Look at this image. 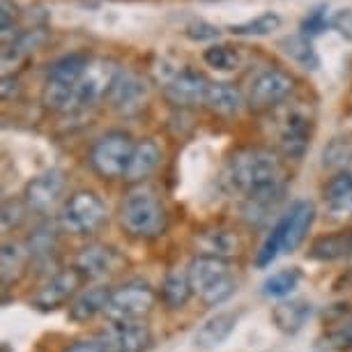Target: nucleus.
Instances as JSON below:
<instances>
[{
  "label": "nucleus",
  "instance_id": "obj_7",
  "mask_svg": "<svg viewBox=\"0 0 352 352\" xmlns=\"http://www.w3.org/2000/svg\"><path fill=\"white\" fill-rule=\"evenodd\" d=\"M134 148L136 143L131 141L129 134H124V131H109V134H104L92 145L90 164L97 175H102L104 180L124 177L131 155H134Z\"/></svg>",
  "mask_w": 352,
  "mask_h": 352
},
{
  "label": "nucleus",
  "instance_id": "obj_14",
  "mask_svg": "<svg viewBox=\"0 0 352 352\" xmlns=\"http://www.w3.org/2000/svg\"><path fill=\"white\" fill-rule=\"evenodd\" d=\"M152 331L148 324L138 322H111L102 331V345L109 352H145L152 345Z\"/></svg>",
  "mask_w": 352,
  "mask_h": 352
},
{
  "label": "nucleus",
  "instance_id": "obj_25",
  "mask_svg": "<svg viewBox=\"0 0 352 352\" xmlns=\"http://www.w3.org/2000/svg\"><path fill=\"white\" fill-rule=\"evenodd\" d=\"M191 292H194V285H191L189 270H170L166 274L162 283V300L170 311L187 307Z\"/></svg>",
  "mask_w": 352,
  "mask_h": 352
},
{
  "label": "nucleus",
  "instance_id": "obj_30",
  "mask_svg": "<svg viewBox=\"0 0 352 352\" xmlns=\"http://www.w3.org/2000/svg\"><path fill=\"white\" fill-rule=\"evenodd\" d=\"M352 251V232L350 235H329L320 237L314 247H311L309 256L316 261H334V258L348 256Z\"/></svg>",
  "mask_w": 352,
  "mask_h": 352
},
{
  "label": "nucleus",
  "instance_id": "obj_27",
  "mask_svg": "<svg viewBox=\"0 0 352 352\" xmlns=\"http://www.w3.org/2000/svg\"><path fill=\"white\" fill-rule=\"evenodd\" d=\"M302 270L300 267H283L270 274L267 278L263 281V295L270 297V300H288V297L300 288L302 283Z\"/></svg>",
  "mask_w": 352,
  "mask_h": 352
},
{
  "label": "nucleus",
  "instance_id": "obj_8",
  "mask_svg": "<svg viewBox=\"0 0 352 352\" xmlns=\"http://www.w3.org/2000/svg\"><path fill=\"white\" fill-rule=\"evenodd\" d=\"M155 290L145 283H127L111 292L104 316L111 322H138L155 309Z\"/></svg>",
  "mask_w": 352,
  "mask_h": 352
},
{
  "label": "nucleus",
  "instance_id": "obj_41",
  "mask_svg": "<svg viewBox=\"0 0 352 352\" xmlns=\"http://www.w3.org/2000/svg\"><path fill=\"white\" fill-rule=\"evenodd\" d=\"M208 3H212V0H208Z\"/></svg>",
  "mask_w": 352,
  "mask_h": 352
},
{
  "label": "nucleus",
  "instance_id": "obj_12",
  "mask_svg": "<svg viewBox=\"0 0 352 352\" xmlns=\"http://www.w3.org/2000/svg\"><path fill=\"white\" fill-rule=\"evenodd\" d=\"M65 184L67 182H65V175L60 170L49 168V170L39 173L37 177H32V180L25 184L23 203L28 205L30 212L49 214V212L63 201Z\"/></svg>",
  "mask_w": 352,
  "mask_h": 352
},
{
  "label": "nucleus",
  "instance_id": "obj_11",
  "mask_svg": "<svg viewBox=\"0 0 352 352\" xmlns=\"http://www.w3.org/2000/svg\"><path fill=\"white\" fill-rule=\"evenodd\" d=\"M81 281H83V276L76 267H67V270L56 272V274H51L49 278H46V281L42 283V288L32 295L30 304L37 311L60 309L78 295Z\"/></svg>",
  "mask_w": 352,
  "mask_h": 352
},
{
  "label": "nucleus",
  "instance_id": "obj_37",
  "mask_svg": "<svg viewBox=\"0 0 352 352\" xmlns=\"http://www.w3.org/2000/svg\"><path fill=\"white\" fill-rule=\"evenodd\" d=\"M331 25L341 32V35L350 37L352 39V10H341L331 16Z\"/></svg>",
  "mask_w": 352,
  "mask_h": 352
},
{
  "label": "nucleus",
  "instance_id": "obj_31",
  "mask_svg": "<svg viewBox=\"0 0 352 352\" xmlns=\"http://www.w3.org/2000/svg\"><path fill=\"white\" fill-rule=\"evenodd\" d=\"M28 256H30L28 249H23L21 244H14V242L3 244V283L5 285L12 283L21 274Z\"/></svg>",
  "mask_w": 352,
  "mask_h": 352
},
{
  "label": "nucleus",
  "instance_id": "obj_4",
  "mask_svg": "<svg viewBox=\"0 0 352 352\" xmlns=\"http://www.w3.org/2000/svg\"><path fill=\"white\" fill-rule=\"evenodd\" d=\"M90 60L92 58L76 51V53H67V56L58 58V60L51 65L44 90H42V104L46 109H51V111L72 109L76 85L81 81L83 72L88 69Z\"/></svg>",
  "mask_w": 352,
  "mask_h": 352
},
{
  "label": "nucleus",
  "instance_id": "obj_24",
  "mask_svg": "<svg viewBox=\"0 0 352 352\" xmlns=\"http://www.w3.org/2000/svg\"><path fill=\"white\" fill-rule=\"evenodd\" d=\"M278 49L285 58H290L295 65H300L302 69H311L316 72L320 67V56H318L316 46L311 44L309 37H304L302 32L297 35H285L278 39Z\"/></svg>",
  "mask_w": 352,
  "mask_h": 352
},
{
  "label": "nucleus",
  "instance_id": "obj_36",
  "mask_svg": "<svg viewBox=\"0 0 352 352\" xmlns=\"http://www.w3.org/2000/svg\"><path fill=\"white\" fill-rule=\"evenodd\" d=\"M25 212L28 210V205L25 203H19V201H8L3 208V228H14V226L21 223V219L25 217Z\"/></svg>",
  "mask_w": 352,
  "mask_h": 352
},
{
  "label": "nucleus",
  "instance_id": "obj_23",
  "mask_svg": "<svg viewBox=\"0 0 352 352\" xmlns=\"http://www.w3.org/2000/svg\"><path fill=\"white\" fill-rule=\"evenodd\" d=\"M159 162H162V148L152 141V138H145V141L136 143L134 155H131L129 168L124 173V180L127 182H143L145 177H150L152 173L157 170Z\"/></svg>",
  "mask_w": 352,
  "mask_h": 352
},
{
  "label": "nucleus",
  "instance_id": "obj_29",
  "mask_svg": "<svg viewBox=\"0 0 352 352\" xmlns=\"http://www.w3.org/2000/svg\"><path fill=\"white\" fill-rule=\"evenodd\" d=\"M281 23H283V19L278 16L276 12H263V14L249 19V21L230 25V32L232 35H242V37H265L281 28Z\"/></svg>",
  "mask_w": 352,
  "mask_h": 352
},
{
  "label": "nucleus",
  "instance_id": "obj_19",
  "mask_svg": "<svg viewBox=\"0 0 352 352\" xmlns=\"http://www.w3.org/2000/svg\"><path fill=\"white\" fill-rule=\"evenodd\" d=\"M196 249L198 256H210V258H221V261H228V258L240 254V237L235 235L228 228H208L201 230L196 235Z\"/></svg>",
  "mask_w": 352,
  "mask_h": 352
},
{
  "label": "nucleus",
  "instance_id": "obj_34",
  "mask_svg": "<svg viewBox=\"0 0 352 352\" xmlns=\"http://www.w3.org/2000/svg\"><path fill=\"white\" fill-rule=\"evenodd\" d=\"M184 35H187L191 42H212V39L219 37V28L208 21H203V19H198V21H191L187 28H184Z\"/></svg>",
  "mask_w": 352,
  "mask_h": 352
},
{
  "label": "nucleus",
  "instance_id": "obj_2",
  "mask_svg": "<svg viewBox=\"0 0 352 352\" xmlns=\"http://www.w3.org/2000/svg\"><path fill=\"white\" fill-rule=\"evenodd\" d=\"M316 221V205L311 201H295L288 208V212L278 219L272 232L265 237L261 251L256 256V265L261 270L270 267L276 258L285 254H292L302 247V242L307 240L311 226Z\"/></svg>",
  "mask_w": 352,
  "mask_h": 352
},
{
  "label": "nucleus",
  "instance_id": "obj_15",
  "mask_svg": "<svg viewBox=\"0 0 352 352\" xmlns=\"http://www.w3.org/2000/svg\"><path fill=\"white\" fill-rule=\"evenodd\" d=\"M111 106L118 113H124V116H131V113H138L148 104L150 99V85L143 76L134 74V72H120L116 85L111 90Z\"/></svg>",
  "mask_w": 352,
  "mask_h": 352
},
{
  "label": "nucleus",
  "instance_id": "obj_18",
  "mask_svg": "<svg viewBox=\"0 0 352 352\" xmlns=\"http://www.w3.org/2000/svg\"><path fill=\"white\" fill-rule=\"evenodd\" d=\"M237 322H240V316L235 311H221V314L208 318L194 334V345L198 350L219 348V345H223L232 336Z\"/></svg>",
  "mask_w": 352,
  "mask_h": 352
},
{
  "label": "nucleus",
  "instance_id": "obj_22",
  "mask_svg": "<svg viewBox=\"0 0 352 352\" xmlns=\"http://www.w3.org/2000/svg\"><path fill=\"white\" fill-rule=\"evenodd\" d=\"M324 205L331 219L352 217V173H338L324 187Z\"/></svg>",
  "mask_w": 352,
  "mask_h": 352
},
{
  "label": "nucleus",
  "instance_id": "obj_32",
  "mask_svg": "<svg viewBox=\"0 0 352 352\" xmlns=\"http://www.w3.org/2000/svg\"><path fill=\"white\" fill-rule=\"evenodd\" d=\"M203 60L214 72H235L240 67V56L226 44H212L203 51Z\"/></svg>",
  "mask_w": 352,
  "mask_h": 352
},
{
  "label": "nucleus",
  "instance_id": "obj_1",
  "mask_svg": "<svg viewBox=\"0 0 352 352\" xmlns=\"http://www.w3.org/2000/svg\"><path fill=\"white\" fill-rule=\"evenodd\" d=\"M230 187L247 196L249 214L267 219L270 208L283 194V166L276 152L265 148L237 150L228 162Z\"/></svg>",
  "mask_w": 352,
  "mask_h": 352
},
{
  "label": "nucleus",
  "instance_id": "obj_9",
  "mask_svg": "<svg viewBox=\"0 0 352 352\" xmlns=\"http://www.w3.org/2000/svg\"><path fill=\"white\" fill-rule=\"evenodd\" d=\"M311 129L314 118L302 106H290L276 120V141L278 148L288 159H302L311 145Z\"/></svg>",
  "mask_w": 352,
  "mask_h": 352
},
{
  "label": "nucleus",
  "instance_id": "obj_26",
  "mask_svg": "<svg viewBox=\"0 0 352 352\" xmlns=\"http://www.w3.org/2000/svg\"><path fill=\"white\" fill-rule=\"evenodd\" d=\"M205 104L210 106V111L219 113V116L230 118V116L242 113L244 97H242V92L230 83H212Z\"/></svg>",
  "mask_w": 352,
  "mask_h": 352
},
{
  "label": "nucleus",
  "instance_id": "obj_39",
  "mask_svg": "<svg viewBox=\"0 0 352 352\" xmlns=\"http://www.w3.org/2000/svg\"><path fill=\"white\" fill-rule=\"evenodd\" d=\"M10 25H12V10L8 3H3V35L10 32Z\"/></svg>",
  "mask_w": 352,
  "mask_h": 352
},
{
  "label": "nucleus",
  "instance_id": "obj_3",
  "mask_svg": "<svg viewBox=\"0 0 352 352\" xmlns=\"http://www.w3.org/2000/svg\"><path fill=\"white\" fill-rule=\"evenodd\" d=\"M120 223L131 237L138 240H155L164 235L168 214L164 203L150 189H134L120 205Z\"/></svg>",
  "mask_w": 352,
  "mask_h": 352
},
{
  "label": "nucleus",
  "instance_id": "obj_21",
  "mask_svg": "<svg viewBox=\"0 0 352 352\" xmlns=\"http://www.w3.org/2000/svg\"><path fill=\"white\" fill-rule=\"evenodd\" d=\"M111 292L113 290L109 285H102V283L78 292L74 300L69 302V320L72 322H88L92 318H97L99 314H104L106 304L111 300Z\"/></svg>",
  "mask_w": 352,
  "mask_h": 352
},
{
  "label": "nucleus",
  "instance_id": "obj_33",
  "mask_svg": "<svg viewBox=\"0 0 352 352\" xmlns=\"http://www.w3.org/2000/svg\"><path fill=\"white\" fill-rule=\"evenodd\" d=\"M331 25V14H329V8H316L314 12H309L307 16H304L302 21V35L314 39L318 35H322L324 30H327Z\"/></svg>",
  "mask_w": 352,
  "mask_h": 352
},
{
  "label": "nucleus",
  "instance_id": "obj_10",
  "mask_svg": "<svg viewBox=\"0 0 352 352\" xmlns=\"http://www.w3.org/2000/svg\"><path fill=\"white\" fill-rule=\"evenodd\" d=\"M118 76H120V69L116 67L113 60H106V58H95V60H90L88 69L83 72L81 81L76 85L74 104L72 106L88 109V106H95L97 102H102L106 95H111Z\"/></svg>",
  "mask_w": 352,
  "mask_h": 352
},
{
  "label": "nucleus",
  "instance_id": "obj_16",
  "mask_svg": "<svg viewBox=\"0 0 352 352\" xmlns=\"http://www.w3.org/2000/svg\"><path fill=\"white\" fill-rule=\"evenodd\" d=\"M122 265V258L116 249L111 247H102V244H92V247H85L81 254L76 256L74 267L81 272L83 278H109L111 274H116Z\"/></svg>",
  "mask_w": 352,
  "mask_h": 352
},
{
  "label": "nucleus",
  "instance_id": "obj_38",
  "mask_svg": "<svg viewBox=\"0 0 352 352\" xmlns=\"http://www.w3.org/2000/svg\"><path fill=\"white\" fill-rule=\"evenodd\" d=\"M67 352H109L102 345V341H78Z\"/></svg>",
  "mask_w": 352,
  "mask_h": 352
},
{
  "label": "nucleus",
  "instance_id": "obj_20",
  "mask_svg": "<svg viewBox=\"0 0 352 352\" xmlns=\"http://www.w3.org/2000/svg\"><path fill=\"white\" fill-rule=\"evenodd\" d=\"M314 316V304L309 300H281L272 309V322L283 334H297Z\"/></svg>",
  "mask_w": 352,
  "mask_h": 352
},
{
  "label": "nucleus",
  "instance_id": "obj_17",
  "mask_svg": "<svg viewBox=\"0 0 352 352\" xmlns=\"http://www.w3.org/2000/svg\"><path fill=\"white\" fill-rule=\"evenodd\" d=\"M210 81L196 72H189L184 69L180 76L173 78V81L164 88V95L166 99L173 104V106H196V104H205L208 99V92H210Z\"/></svg>",
  "mask_w": 352,
  "mask_h": 352
},
{
  "label": "nucleus",
  "instance_id": "obj_35",
  "mask_svg": "<svg viewBox=\"0 0 352 352\" xmlns=\"http://www.w3.org/2000/svg\"><path fill=\"white\" fill-rule=\"evenodd\" d=\"M53 230L49 228H39L28 242V254L30 256H46L53 251Z\"/></svg>",
  "mask_w": 352,
  "mask_h": 352
},
{
  "label": "nucleus",
  "instance_id": "obj_28",
  "mask_svg": "<svg viewBox=\"0 0 352 352\" xmlns=\"http://www.w3.org/2000/svg\"><path fill=\"white\" fill-rule=\"evenodd\" d=\"M44 39H46L44 30H39V28L21 32V35L14 37V42H12L8 49H5V53H3V65H5V67H10V65L21 63L25 56L35 53L39 46H42Z\"/></svg>",
  "mask_w": 352,
  "mask_h": 352
},
{
  "label": "nucleus",
  "instance_id": "obj_40",
  "mask_svg": "<svg viewBox=\"0 0 352 352\" xmlns=\"http://www.w3.org/2000/svg\"><path fill=\"white\" fill-rule=\"evenodd\" d=\"M348 336H350V338H352V322H350V324H348Z\"/></svg>",
  "mask_w": 352,
  "mask_h": 352
},
{
  "label": "nucleus",
  "instance_id": "obj_5",
  "mask_svg": "<svg viewBox=\"0 0 352 352\" xmlns=\"http://www.w3.org/2000/svg\"><path fill=\"white\" fill-rule=\"evenodd\" d=\"M189 276L194 292L208 307L223 304L237 290L235 274L228 261H221V258L196 256L189 265Z\"/></svg>",
  "mask_w": 352,
  "mask_h": 352
},
{
  "label": "nucleus",
  "instance_id": "obj_13",
  "mask_svg": "<svg viewBox=\"0 0 352 352\" xmlns=\"http://www.w3.org/2000/svg\"><path fill=\"white\" fill-rule=\"evenodd\" d=\"M292 90H295V78L290 74H285L283 69H265L251 83L249 104L256 111L272 109L281 104L285 97H290Z\"/></svg>",
  "mask_w": 352,
  "mask_h": 352
},
{
  "label": "nucleus",
  "instance_id": "obj_6",
  "mask_svg": "<svg viewBox=\"0 0 352 352\" xmlns=\"http://www.w3.org/2000/svg\"><path fill=\"white\" fill-rule=\"evenodd\" d=\"M106 214V203L99 194L88 189L74 191L60 210V228L78 237L92 235L104 226Z\"/></svg>",
  "mask_w": 352,
  "mask_h": 352
}]
</instances>
